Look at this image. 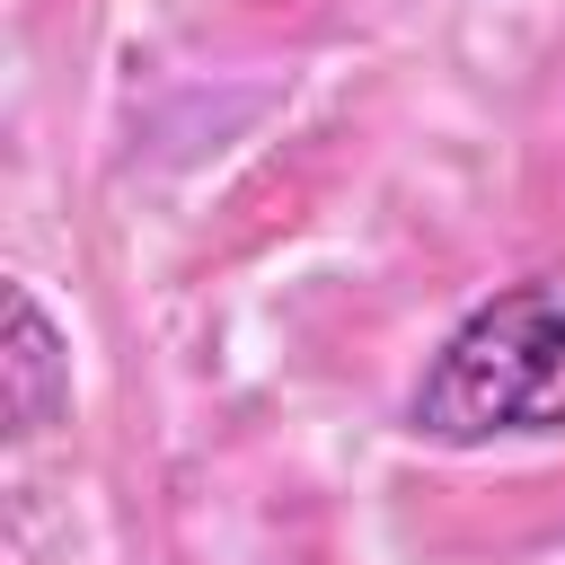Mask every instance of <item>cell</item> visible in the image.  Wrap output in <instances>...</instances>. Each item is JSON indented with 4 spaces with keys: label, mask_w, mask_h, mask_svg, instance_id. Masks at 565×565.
<instances>
[{
    "label": "cell",
    "mask_w": 565,
    "mask_h": 565,
    "mask_svg": "<svg viewBox=\"0 0 565 565\" xmlns=\"http://www.w3.org/2000/svg\"><path fill=\"white\" fill-rule=\"evenodd\" d=\"M406 433L477 450L503 433H565V282H512L468 309L406 397Z\"/></svg>",
    "instance_id": "6da1fadb"
},
{
    "label": "cell",
    "mask_w": 565,
    "mask_h": 565,
    "mask_svg": "<svg viewBox=\"0 0 565 565\" xmlns=\"http://www.w3.org/2000/svg\"><path fill=\"white\" fill-rule=\"evenodd\" d=\"M62 406H71L62 335H53V318L35 309V291L18 282V291H9V424H18V433H44Z\"/></svg>",
    "instance_id": "7a4b0ae2"
}]
</instances>
